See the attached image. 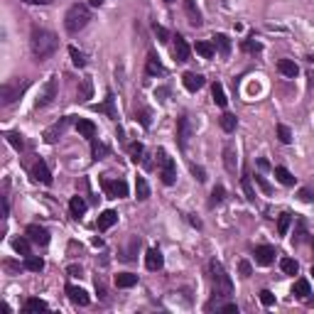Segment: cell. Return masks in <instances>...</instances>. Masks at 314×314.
<instances>
[{"label": "cell", "mask_w": 314, "mask_h": 314, "mask_svg": "<svg viewBox=\"0 0 314 314\" xmlns=\"http://www.w3.org/2000/svg\"><path fill=\"white\" fill-rule=\"evenodd\" d=\"M223 199H226V189H223L221 184H216V186H214V192H211V199H209V206L214 209V206H216V204H221Z\"/></svg>", "instance_id": "cell-35"}, {"label": "cell", "mask_w": 314, "mask_h": 314, "mask_svg": "<svg viewBox=\"0 0 314 314\" xmlns=\"http://www.w3.org/2000/svg\"><path fill=\"white\" fill-rule=\"evenodd\" d=\"M292 295L307 299V297H309V282H307V280H297L295 287H292Z\"/></svg>", "instance_id": "cell-36"}, {"label": "cell", "mask_w": 314, "mask_h": 314, "mask_svg": "<svg viewBox=\"0 0 314 314\" xmlns=\"http://www.w3.org/2000/svg\"><path fill=\"white\" fill-rule=\"evenodd\" d=\"M240 186H243V192H245V197L250 199V202H256V192H253V184H250V177L245 174L243 179H240Z\"/></svg>", "instance_id": "cell-42"}, {"label": "cell", "mask_w": 314, "mask_h": 314, "mask_svg": "<svg viewBox=\"0 0 314 314\" xmlns=\"http://www.w3.org/2000/svg\"><path fill=\"white\" fill-rule=\"evenodd\" d=\"M184 3V13H186V18H189V25L192 27H202V13H199V8H197V0H182Z\"/></svg>", "instance_id": "cell-12"}, {"label": "cell", "mask_w": 314, "mask_h": 314, "mask_svg": "<svg viewBox=\"0 0 314 314\" xmlns=\"http://www.w3.org/2000/svg\"><path fill=\"white\" fill-rule=\"evenodd\" d=\"M214 47H216L223 56L231 54V39L226 37V35H216V37H214Z\"/></svg>", "instance_id": "cell-28"}, {"label": "cell", "mask_w": 314, "mask_h": 314, "mask_svg": "<svg viewBox=\"0 0 314 314\" xmlns=\"http://www.w3.org/2000/svg\"><path fill=\"white\" fill-rule=\"evenodd\" d=\"M260 302H263L265 307H273V304H275V295L268 292V290H263V292H260Z\"/></svg>", "instance_id": "cell-45"}, {"label": "cell", "mask_w": 314, "mask_h": 314, "mask_svg": "<svg viewBox=\"0 0 314 314\" xmlns=\"http://www.w3.org/2000/svg\"><path fill=\"white\" fill-rule=\"evenodd\" d=\"M25 3H30V5H47V3H52V0H25Z\"/></svg>", "instance_id": "cell-53"}, {"label": "cell", "mask_w": 314, "mask_h": 314, "mask_svg": "<svg viewBox=\"0 0 314 314\" xmlns=\"http://www.w3.org/2000/svg\"><path fill=\"white\" fill-rule=\"evenodd\" d=\"M76 130H79L84 138H89V140L96 138V125H93L91 120H84V118H81V120H76Z\"/></svg>", "instance_id": "cell-22"}, {"label": "cell", "mask_w": 314, "mask_h": 314, "mask_svg": "<svg viewBox=\"0 0 314 314\" xmlns=\"http://www.w3.org/2000/svg\"><path fill=\"white\" fill-rule=\"evenodd\" d=\"M69 273H72V275H81V268H76V265H72V268H69Z\"/></svg>", "instance_id": "cell-54"}, {"label": "cell", "mask_w": 314, "mask_h": 314, "mask_svg": "<svg viewBox=\"0 0 314 314\" xmlns=\"http://www.w3.org/2000/svg\"><path fill=\"white\" fill-rule=\"evenodd\" d=\"M89 96H91V81L86 79V81H84V98H89Z\"/></svg>", "instance_id": "cell-52"}, {"label": "cell", "mask_w": 314, "mask_h": 314, "mask_svg": "<svg viewBox=\"0 0 314 314\" xmlns=\"http://www.w3.org/2000/svg\"><path fill=\"white\" fill-rule=\"evenodd\" d=\"M172 54H174V59L177 61H186L189 59V44H186L184 37H174V47H172Z\"/></svg>", "instance_id": "cell-16"}, {"label": "cell", "mask_w": 314, "mask_h": 314, "mask_svg": "<svg viewBox=\"0 0 314 314\" xmlns=\"http://www.w3.org/2000/svg\"><path fill=\"white\" fill-rule=\"evenodd\" d=\"M89 3H91V8H101L103 5V0H89Z\"/></svg>", "instance_id": "cell-55"}, {"label": "cell", "mask_w": 314, "mask_h": 314, "mask_svg": "<svg viewBox=\"0 0 314 314\" xmlns=\"http://www.w3.org/2000/svg\"><path fill=\"white\" fill-rule=\"evenodd\" d=\"M118 221V214L113 211V209H108V211H103L101 216H98V231H108L113 223Z\"/></svg>", "instance_id": "cell-20"}, {"label": "cell", "mask_w": 314, "mask_h": 314, "mask_svg": "<svg viewBox=\"0 0 314 314\" xmlns=\"http://www.w3.org/2000/svg\"><path fill=\"white\" fill-rule=\"evenodd\" d=\"M140 155H143V143H133V145H130V160L138 162Z\"/></svg>", "instance_id": "cell-44"}, {"label": "cell", "mask_w": 314, "mask_h": 314, "mask_svg": "<svg viewBox=\"0 0 314 314\" xmlns=\"http://www.w3.org/2000/svg\"><path fill=\"white\" fill-rule=\"evenodd\" d=\"M299 199H302V202H314V194L309 189H299Z\"/></svg>", "instance_id": "cell-50"}, {"label": "cell", "mask_w": 314, "mask_h": 314, "mask_svg": "<svg viewBox=\"0 0 314 314\" xmlns=\"http://www.w3.org/2000/svg\"><path fill=\"white\" fill-rule=\"evenodd\" d=\"M182 84H184V89L186 91H199L204 84H206V79H204L202 74H194V72H186L184 76H182Z\"/></svg>", "instance_id": "cell-14"}, {"label": "cell", "mask_w": 314, "mask_h": 314, "mask_svg": "<svg viewBox=\"0 0 314 314\" xmlns=\"http://www.w3.org/2000/svg\"><path fill=\"white\" fill-rule=\"evenodd\" d=\"M148 74L150 76H162V74H165V67L157 61V56H155V54L148 56Z\"/></svg>", "instance_id": "cell-29"}, {"label": "cell", "mask_w": 314, "mask_h": 314, "mask_svg": "<svg viewBox=\"0 0 314 314\" xmlns=\"http://www.w3.org/2000/svg\"><path fill=\"white\" fill-rule=\"evenodd\" d=\"M5 138H8V143H10V145H13L15 150L25 148V140H22V135H20V133H8Z\"/></svg>", "instance_id": "cell-41"}, {"label": "cell", "mask_w": 314, "mask_h": 314, "mask_svg": "<svg viewBox=\"0 0 314 314\" xmlns=\"http://www.w3.org/2000/svg\"><path fill=\"white\" fill-rule=\"evenodd\" d=\"M54 98H56V76H49L47 84H44L42 91H39V98L35 101V108H47Z\"/></svg>", "instance_id": "cell-7"}, {"label": "cell", "mask_w": 314, "mask_h": 314, "mask_svg": "<svg viewBox=\"0 0 314 314\" xmlns=\"http://www.w3.org/2000/svg\"><path fill=\"white\" fill-rule=\"evenodd\" d=\"M290 223H292V214H282V216L277 219V233H280V236H287Z\"/></svg>", "instance_id": "cell-37"}, {"label": "cell", "mask_w": 314, "mask_h": 314, "mask_svg": "<svg viewBox=\"0 0 314 314\" xmlns=\"http://www.w3.org/2000/svg\"><path fill=\"white\" fill-rule=\"evenodd\" d=\"M192 172H194V177H197V179H199V182H206V172H204L202 167L192 165Z\"/></svg>", "instance_id": "cell-49"}, {"label": "cell", "mask_w": 314, "mask_h": 314, "mask_svg": "<svg viewBox=\"0 0 314 314\" xmlns=\"http://www.w3.org/2000/svg\"><path fill=\"white\" fill-rule=\"evenodd\" d=\"M256 182H258V184L263 186V192H270V184H268V182H265V179H263L260 174H256Z\"/></svg>", "instance_id": "cell-51"}, {"label": "cell", "mask_w": 314, "mask_h": 314, "mask_svg": "<svg viewBox=\"0 0 314 314\" xmlns=\"http://www.w3.org/2000/svg\"><path fill=\"white\" fill-rule=\"evenodd\" d=\"M243 49L245 52H260L263 47H260V42H243Z\"/></svg>", "instance_id": "cell-48"}, {"label": "cell", "mask_w": 314, "mask_h": 314, "mask_svg": "<svg viewBox=\"0 0 314 314\" xmlns=\"http://www.w3.org/2000/svg\"><path fill=\"white\" fill-rule=\"evenodd\" d=\"M280 268H282V273H285V275H297V270H299L297 260H292V258H282V260H280Z\"/></svg>", "instance_id": "cell-34"}, {"label": "cell", "mask_w": 314, "mask_h": 314, "mask_svg": "<svg viewBox=\"0 0 314 314\" xmlns=\"http://www.w3.org/2000/svg\"><path fill=\"white\" fill-rule=\"evenodd\" d=\"M115 285H118L120 290H128L133 285H138V275H133V273H120V275H115Z\"/></svg>", "instance_id": "cell-23"}, {"label": "cell", "mask_w": 314, "mask_h": 314, "mask_svg": "<svg viewBox=\"0 0 314 314\" xmlns=\"http://www.w3.org/2000/svg\"><path fill=\"white\" fill-rule=\"evenodd\" d=\"M152 32L160 37V42H169V32H167L162 25H157V22H155V25H152Z\"/></svg>", "instance_id": "cell-43"}, {"label": "cell", "mask_w": 314, "mask_h": 314, "mask_svg": "<svg viewBox=\"0 0 314 314\" xmlns=\"http://www.w3.org/2000/svg\"><path fill=\"white\" fill-rule=\"evenodd\" d=\"M277 69H280L282 76H290V79H295V76L299 74V67H297L292 59H280V61H277Z\"/></svg>", "instance_id": "cell-19"}, {"label": "cell", "mask_w": 314, "mask_h": 314, "mask_svg": "<svg viewBox=\"0 0 314 314\" xmlns=\"http://www.w3.org/2000/svg\"><path fill=\"white\" fill-rule=\"evenodd\" d=\"M209 273H211V282H214V297H231L233 295L231 275L223 270V265L219 260H211V263H209Z\"/></svg>", "instance_id": "cell-3"}, {"label": "cell", "mask_w": 314, "mask_h": 314, "mask_svg": "<svg viewBox=\"0 0 314 314\" xmlns=\"http://www.w3.org/2000/svg\"><path fill=\"white\" fill-rule=\"evenodd\" d=\"M275 177H277V182L285 184V186L295 184V177H292V172H290L287 167H275Z\"/></svg>", "instance_id": "cell-24"}, {"label": "cell", "mask_w": 314, "mask_h": 314, "mask_svg": "<svg viewBox=\"0 0 314 314\" xmlns=\"http://www.w3.org/2000/svg\"><path fill=\"white\" fill-rule=\"evenodd\" d=\"M69 211H72L74 219L84 216V214H86V202H84V197H72V202H69Z\"/></svg>", "instance_id": "cell-21"}, {"label": "cell", "mask_w": 314, "mask_h": 314, "mask_svg": "<svg viewBox=\"0 0 314 314\" xmlns=\"http://www.w3.org/2000/svg\"><path fill=\"white\" fill-rule=\"evenodd\" d=\"M32 174H35V179L37 182H42V184H52V172H49V167H47V162L44 160H37L35 162V167H32Z\"/></svg>", "instance_id": "cell-13"}, {"label": "cell", "mask_w": 314, "mask_h": 314, "mask_svg": "<svg viewBox=\"0 0 314 314\" xmlns=\"http://www.w3.org/2000/svg\"><path fill=\"white\" fill-rule=\"evenodd\" d=\"M238 270H240V275H243V277H250V273H253V268H250V263H248V260H240Z\"/></svg>", "instance_id": "cell-47"}, {"label": "cell", "mask_w": 314, "mask_h": 314, "mask_svg": "<svg viewBox=\"0 0 314 314\" xmlns=\"http://www.w3.org/2000/svg\"><path fill=\"white\" fill-rule=\"evenodd\" d=\"M211 96H214V103L219 106V108H226V103H228V98H226V93H223V86L216 81L214 86H211Z\"/></svg>", "instance_id": "cell-25"}, {"label": "cell", "mask_w": 314, "mask_h": 314, "mask_svg": "<svg viewBox=\"0 0 314 314\" xmlns=\"http://www.w3.org/2000/svg\"><path fill=\"white\" fill-rule=\"evenodd\" d=\"M219 123H221V128L226 130V133H233V130L238 128V118H236L233 113H223Z\"/></svg>", "instance_id": "cell-27"}, {"label": "cell", "mask_w": 314, "mask_h": 314, "mask_svg": "<svg viewBox=\"0 0 314 314\" xmlns=\"http://www.w3.org/2000/svg\"><path fill=\"white\" fill-rule=\"evenodd\" d=\"M165 3H174V0H165Z\"/></svg>", "instance_id": "cell-58"}, {"label": "cell", "mask_w": 314, "mask_h": 314, "mask_svg": "<svg viewBox=\"0 0 314 314\" xmlns=\"http://www.w3.org/2000/svg\"><path fill=\"white\" fill-rule=\"evenodd\" d=\"M91 150H93V157H96V160H103V157H108V155H111V150L106 148L103 143H98L96 138L91 140Z\"/></svg>", "instance_id": "cell-32"}, {"label": "cell", "mask_w": 314, "mask_h": 314, "mask_svg": "<svg viewBox=\"0 0 314 314\" xmlns=\"http://www.w3.org/2000/svg\"><path fill=\"white\" fill-rule=\"evenodd\" d=\"M277 138H280V143H285V145H290L292 143V130L287 128V125H277Z\"/></svg>", "instance_id": "cell-40"}, {"label": "cell", "mask_w": 314, "mask_h": 314, "mask_svg": "<svg viewBox=\"0 0 314 314\" xmlns=\"http://www.w3.org/2000/svg\"><path fill=\"white\" fill-rule=\"evenodd\" d=\"M157 167H160V177H162V182L167 186H172L177 182V165L165 150H157Z\"/></svg>", "instance_id": "cell-4"}, {"label": "cell", "mask_w": 314, "mask_h": 314, "mask_svg": "<svg viewBox=\"0 0 314 314\" xmlns=\"http://www.w3.org/2000/svg\"><path fill=\"white\" fill-rule=\"evenodd\" d=\"M30 47H32V54L37 59H47L56 52L59 47V39H56L54 32L44 30V27H32V35H30Z\"/></svg>", "instance_id": "cell-1"}, {"label": "cell", "mask_w": 314, "mask_h": 314, "mask_svg": "<svg viewBox=\"0 0 314 314\" xmlns=\"http://www.w3.org/2000/svg\"><path fill=\"white\" fill-rule=\"evenodd\" d=\"M13 248L18 250L20 256H30V238H22V236L15 238L13 240Z\"/></svg>", "instance_id": "cell-38"}, {"label": "cell", "mask_w": 314, "mask_h": 314, "mask_svg": "<svg viewBox=\"0 0 314 314\" xmlns=\"http://www.w3.org/2000/svg\"><path fill=\"white\" fill-rule=\"evenodd\" d=\"M25 236L32 240V243H37V245H47V243H49V231L37 226V223H30L27 231H25Z\"/></svg>", "instance_id": "cell-9"}, {"label": "cell", "mask_w": 314, "mask_h": 314, "mask_svg": "<svg viewBox=\"0 0 314 314\" xmlns=\"http://www.w3.org/2000/svg\"><path fill=\"white\" fill-rule=\"evenodd\" d=\"M145 265H148V270H162V265H165V258H162V253L157 250V248H150L148 256H145Z\"/></svg>", "instance_id": "cell-15"}, {"label": "cell", "mask_w": 314, "mask_h": 314, "mask_svg": "<svg viewBox=\"0 0 314 314\" xmlns=\"http://www.w3.org/2000/svg\"><path fill=\"white\" fill-rule=\"evenodd\" d=\"M223 165H226L228 174L238 172V155H236V145L233 143H226V148H223Z\"/></svg>", "instance_id": "cell-8"}, {"label": "cell", "mask_w": 314, "mask_h": 314, "mask_svg": "<svg viewBox=\"0 0 314 314\" xmlns=\"http://www.w3.org/2000/svg\"><path fill=\"white\" fill-rule=\"evenodd\" d=\"M312 275H314V265H312Z\"/></svg>", "instance_id": "cell-59"}, {"label": "cell", "mask_w": 314, "mask_h": 314, "mask_svg": "<svg viewBox=\"0 0 314 314\" xmlns=\"http://www.w3.org/2000/svg\"><path fill=\"white\" fill-rule=\"evenodd\" d=\"M189 138H192V123H189L186 115H182V118L177 120V143H179V148L182 150H186Z\"/></svg>", "instance_id": "cell-10"}, {"label": "cell", "mask_w": 314, "mask_h": 314, "mask_svg": "<svg viewBox=\"0 0 314 314\" xmlns=\"http://www.w3.org/2000/svg\"><path fill=\"white\" fill-rule=\"evenodd\" d=\"M101 186H103V192H106L111 199L128 197V182H125V179H108V177H103V179H101Z\"/></svg>", "instance_id": "cell-6"}, {"label": "cell", "mask_w": 314, "mask_h": 314, "mask_svg": "<svg viewBox=\"0 0 314 314\" xmlns=\"http://www.w3.org/2000/svg\"><path fill=\"white\" fill-rule=\"evenodd\" d=\"M25 268L32 270V273H42L44 270V260L35 258V256H25Z\"/></svg>", "instance_id": "cell-31"}, {"label": "cell", "mask_w": 314, "mask_h": 314, "mask_svg": "<svg viewBox=\"0 0 314 314\" xmlns=\"http://www.w3.org/2000/svg\"><path fill=\"white\" fill-rule=\"evenodd\" d=\"M273 260H275V248H273V245H258V248H256V263L270 265Z\"/></svg>", "instance_id": "cell-17"}, {"label": "cell", "mask_w": 314, "mask_h": 314, "mask_svg": "<svg viewBox=\"0 0 314 314\" xmlns=\"http://www.w3.org/2000/svg\"><path fill=\"white\" fill-rule=\"evenodd\" d=\"M69 123H72V115H67V118H61L59 123L49 125V128L44 130V140H47V143H56V140H59V135H64V130H67Z\"/></svg>", "instance_id": "cell-11"}, {"label": "cell", "mask_w": 314, "mask_h": 314, "mask_svg": "<svg viewBox=\"0 0 314 314\" xmlns=\"http://www.w3.org/2000/svg\"><path fill=\"white\" fill-rule=\"evenodd\" d=\"M135 192H138V199H140V202H145V199L150 197V186H148V182H145L143 177L135 179Z\"/></svg>", "instance_id": "cell-33"}, {"label": "cell", "mask_w": 314, "mask_h": 314, "mask_svg": "<svg viewBox=\"0 0 314 314\" xmlns=\"http://www.w3.org/2000/svg\"><path fill=\"white\" fill-rule=\"evenodd\" d=\"M47 309V302L44 299H37V297H30L22 307V312H44Z\"/></svg>", "instance_id": "cell-26"}, {"label": "cell", "mask_w": 314, "mask_h": 314, "mask_svg": "<svg viewBox=\"0 0 314 314\" xmlns=\"http://www.w3.org/2000/svg\"><path fill=\"white\" fill-rule=\"evenodd\" d=\"M309 61H314V54H312V56H309Z\"/></svg>", "instance_id": "cell-57"}, {"label": "cell", "mask_w": 314, "mask_h": 314, "mask_svg": "<svg viewBox=\"0 0 314 314\" xmlns=\"http://www.w3.org/2000/svg\"><path fill=\"white\" fill-rule=\"evenodd\" d=\"M194 49H197V54H202L204 59H211V56L216 54V47H214L211 42H197Z\"/></svg>", "instance_id": "cell-30"}, {"label": "cell", "mask_w": 314, "mask_h": 314, "mask_svg": "<svg viewBox=\"0 0 314 314\" xmlns=\"http://www.w3.org/2000/svg\"><path fill=\"white\" fill-rule=\"evenodd\" d=\"M69 56H72V61H74V67H86V54L84 52H79L76 47H69Z\"/></svg>", "instance_id": "cell-39"}, {"label": "cell", "mask_w": 314, "mask_h": 314, "mask_svg": "<svg viewBox=\"0 0 314 314\" xmlns=\"http://www.w3.org/2000/svg\"><path fill=\"white\" fill-rule=\"evenodd\" d=\"M67 295L69 299L79 304V307H86L89 304V295H86V290H81V287H74V285H67Z\"/></svg>", "instance_id": "cell-18"}, {"label": "cell", "mask_w": 314, "mask_h": 314, "mask_svg": "<svg viewBox=\"0 0 314 314\" xmlns=\"http://www.w3.org/2000/svg\"><path fill=\"white\" fill-rule=\"evenodd\" d=\"M25 89H27V81H10V84H3V86H0V103H3V106L15 103L20 96L25 93Z\"/></svg>", "instance_id": "cell-5"}, {"label": "cell", "mask_w": 314, "mask_h": 314, "mask_svg": "<svg viewBox=\"0 0 314 314\" xmlns=\"http://www.w3.org/2000/svg\"><path fill=\"white\" fill-rule=\"evenodd\" d=\"M312 248H314V238H312Z\"/></svg>", "instance_id": "cell-60"}, {"label": "cell", "mask_w": 314, "mask_h": 314, "mask_svg": "<svg viewBox=\"0 0 314 314\" xmlns=\"http://www.w3.org/2000/svg\"><path fill=\"white\" fill-rule=\"evenodd\" d=\"M89 20H91V10H89L84 3H74V5L67 10V15H64V27H67L69 35H79V32L89 25Z\"/></svg>", "instance_id": "cell-2"}, {"label": "cell", "mask_w": 314, "mask_h": 314, "mask_svg": "<svg viewBox=\"0 0 314 314\" xmlns=\"http://www.w3.org/2000/svg\"><path fill=\"white\" fill-rule=\"evenodd\" d=\"M96 108H98V111H106L108 115H111V118H115V113H113V96H111V93H108L106 103H103V106H96Z\"/></svg>", "instance_id": "cell-46"}, {"label": "cell", "mask_w": 314, "mask_h": 314, "mask_svg": "<svg viewBox=\"0 0 314 314\" xmlns=\"http://www.w3.org/2000/svg\"><path fill=\"white\" fill-rule=\"evenodd\" d=\"M309 307H314V299H309Z\"/></svg>", "instance_id": "cell-56"}]
</instances>
